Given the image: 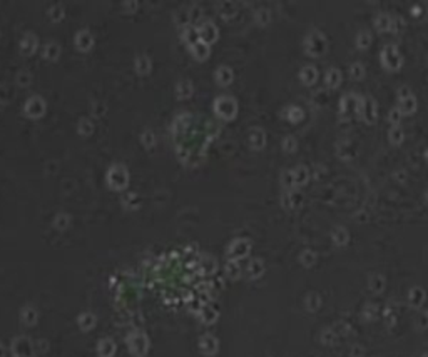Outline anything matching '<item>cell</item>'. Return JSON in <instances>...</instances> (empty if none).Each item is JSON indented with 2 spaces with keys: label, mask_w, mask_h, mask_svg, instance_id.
I'll return each instance as SVG.
<instances>
[{
  "label": "cell",
  "mask_w": 428,
  "mask_h": 357,
  "mask_svg": "<svg viewBox=\"0 0 428 357\" xmlns=\"http://www.w3.org/2000/svg\"><path fill=\"white\" fill-rule=\"evenodd\" d=\"M107 184L116 190H124L129 184V172L126 167L114 166L107 174Z\"/></svg>",
  "instance_id": "cell-1"
},
{
  "label": "cell",
  "mask_w": 428,
  "mask_h": 357,
  "mask_svg": "<svg viewBox=\"0 0 428 357\" xmlns=\"http://www.w3.org/2000/svg\"><path fill=\"white\" fill-rule=\"evenodd\" d=\"M214 111L221 119L231 120L238 112V104H236V100L231 97H219L214 100Z\"/></svg>",
  "instance_id": "cell-2"
},
{
  "label": "cell",
  "mask_w": 428,
  "mask_h": 357,
  "mask_svg": "<svg viewBox=\"0 0 428 357\" xmlns=\"http://www.w3.org/2000/svg\"><path fill=\"white\" fill-rule=\"evenodd\" d=\"M45 109H47V105H45L44 99L39 97V95H32V97L27 99L24 105L25 116L30 119H40L45 114Z\"/></svg>",
  "instance_id": "cell-3"
},
{
  "label": "cell",
  "mask_w": 428,
  "mask_h": 357,
  "mask_svg": "<svg viewBox=\"0 0 428 357\" xmlns=\"http://www.w3.org/2000/svg\"><path fill=\"white\" fill-rule=\"evenodd\" d=\"M199 35H201L202 42H206V44L211 45V44H214L216 40H218L219 30H218V27H216L214 22L208 20V22H202V24H201V27H199Z\"/></svg>",
  "instance_id": "cell-4"
},
{
  "label": "cell",
  "mask_w": 428,
  "mask_h": 357,
  "mask_svg": "<svg viewBox=\"0 0 428 357\" xmlns=\"http://www.w3.org/2000/svg\"><path fill=\"white\" fill-rule=\"evenodd\" d=\"M74 44L76 47L81 50V52H89V50L94 47V37L89 30L82 29L76 34V39H74Z\"/></svg>",
  "instance_id": "cell-5"
},
{
  "label": "cell",
  "mask_w": 428,
  "mask_h": 357,
  "mask_svg": "<svg viewBox=\"0 0 428 357\" xmlns=\"http://www.w3.org/2000/svg\"><path fill=\"white\" fill-rule=\"evenodd\" d=\"M37 45H39V42H37V37L34 34H25L24 37H22L20 40V52L24 54V56H32V54L37 50Z\"/></svg>",
  "instance_id": "cell-6"
},
{
  "label": "cell",
  "mask_w": 428,
  "mask_h": 357,
  "mask_svg": "<svg viewBox=\"0 0 428 357\" xmlns=\"http://www.w3.org/2000/svg\"><path fill=\"white\" fill-rule=\"evenodd\" d=\"M191 49V54H192V57L196 59V60H199V62H202V60H208L209 59V56H211V45L209 44H206V42H197L196 45H192V47H189Z\"/></svg>",
  "instance_id": "cell-7"
},
{
  "label": "cell",
  "mask_w": 428,
  "mask_h": 357,
  "mask_svg": "<svg viewBox=\"0 0 428 357\" xmlns=\"http://www.w3.org/2000/svg\"><path fill=\"white\" fill-rule=\"evenodd\" d=\"M182 40L186 42L189 47L196 45L197 42H201V35H199V27L196 25H187L186 29H182Z\"/></svg>",
  "instance_id": "cell-8"
},
{
  "label": "cell",
  "mask_w": 428,
  "mask_h": 357,
  "mask_svg": "<svg viewBox=\"0 0 428 357\" xmlns=\"http://www.w3.org/2000/svg\"><path fill=\"white\" fill-rule=\"evenodd\" d=\"M59 56H61V45L55 42V40H49L42 49V57L45 59V60L54 62V60H57Z\"/></svg>",
  "instance_id": "cell-9"
},
{
  "label": "cell",
  "mask_w": 428,
  "mask_h": 357,
  "mask_svg": "<svg viewBox=\"0 0 428 357\" xmlns=\"http://www.w3.org/2000/svg\"><path fill=\"white\" fill-rule=\"evenodd\" d=\"M214 79H216V82H218L219 85L226 87V85H229V84H231V82H233L234 74H233V70H231V68H229V67H226V65H221V67H218V70H216Z\"/></svg>",
  "instance_id": "cell-10"
},
{
  "label": "cell",
  "mask_w": 428,
  "mask_h": 357,
  "mask_svg": "<svg viewBox=\"0 0 428 357\" xmlns=\"http://www.w3.org/2000/svg\"><path fill=\"white\" fill-rule=\"evenodd\" d=\"M134 67L139 75H146V74H149L151 68H153V62H151V59L147 57L146 54H139L134 60Z\"/></svg>",
  "instance_id": "cell-11"
},
{
  "label": "cell",
  "mask_w": 428,
  "mask_h": 357,
  "mask_svg": "<svg viewBox=\"0 0 428 357\" xmlns=\"http://www.w3.org/2000/svg\"><path fill=\"white\" fill-rule=\"evenodd\" d=\"M192 92H194V87L189 80H181L176 87V94H177V99H189Z\"/></svg>",
  "instance_id": "cell-12"
},
{
  "label": "cell",
  "mask_w": 428,
  "mask_h": 357,
  "mask_svg": "<svg viewBox=\"0 0 428 357\" xmlns=\"http://www.w3.org/2000/svg\"><path fill=\"white\" fill-rule=\"evenodd\" d=\"M77 130H79L81 135H92V132H94V122L90 120V119H81L79 123H77Z\"/></svg>",
  "instance_id": "cell-13"
},
{
  "label": "cell",
  "mask_w": 428,
  "mask_h": 357,
  "mask_svg": "<svg viewBox=\"0 0 428 357\" xmlns=\"http://www.w3.org/2000/svg\"><path fill=\"white\" fill-rule=\"evenodd\" d=\"M49 19L52 22H61L64 19V7L61 3H54V5L49 7Z\"/></svg>",
  "instance_id": "cell-14"
},
{
  "label": "cell",
  "mask_w": 428,
  "mask_h": 357,
  "mask_svg": "<svg viewBox=\"0 0 428 357\" xmlns=\"http://www.w3.org/2000/svg\"><path fill=\"white\" fill-rule=\"evenodd\" d=\"M250 142H251V145H253V147H255V149L263 147V145H264V134H263V132H261V130H257V129L251 130Z\"/></svg>",
  "instance_id": "cell-15"
},
{
  "label": "cell",
  "mask_w": 428,
  "mask_h": 357,
  "mask_svg": "<svg viewBox=\"0 0 428 357\" xmlns=\"http://www.w3.org/2000/svg\"><path fill=\"white\" fill-rule=\"evenodd\" d=\"M218 12L224 19H229V17H233L234 13H236V7H234L231 2H224V3H221V5H218Z\"/></svg>",
  "instance_id": "cell-16"
},
{
  "label": "cell",
  "mask_w": 428,
  "mask_h": 357,
  "mask_svg": "<svg viewBox=\"0 0 428 357\" xmlns=\"http://www.w3.org/2000/svg\"><path fill=\"white\" fill-rule=\"evenodd\" d=\"M141 140H142V145H144L146 149L154 147V144H156V137L151 130H146L144 134L141 135Z\"/></svg>",
  "instance_id": "cell-17"
},
{
  "label": "cell",
  "mask_w": 428,
  "mask_h": 357,
  "mask_svg": "<svg viewBox=\"0 0 428 357\" xmlns=\"http://www.w3.org/2000/svg\"><path fill=\"white\" fill-rule=\"evenodd\" d=\"M32 82V75L30 72H25V70H20L17 74V84L20 87H29Z\"/></svg>",
  "instance_id": "cell-18"
},
{
  "label": "cell",
  "mask_w": 428,
  "mask_h": 357,
  "mask_svg": "<svg viewBox=\"0 0 428 357\" xmlns=\"http://www.w3.org/2000/svg\"><path fill=\"white\" fill-rule=\"evenodd\" d=\"M122 200H124V205H129L131 209H137L141 205V200L137 197V194H127Z\"/></svg>",
  "instance_id": "cell-19"
},
{
  "label": "cell",
  "mask_w": 428,
  "mask_h": 357,
  "mask_svg": "<svg viewBox=\"0 0 428 357\" xmlns=\"http://www.w3.org/2000/svg\"><path fill=\"white\" fill-rule=\"evenodd\" d=\"M69 222H71V219H69L67 214H57V217H55V221H54V226L64 231V229L69 226Z\"/></svg>",
  "instance_id": "cell-20"
},
{
  "label": "cell",
  "mask_w": 428,
  "mask_h": 357,
  "mask_svg": "<svg viewBox=\"0 0 428 357\" xmlns=\"http://www.w3.org/2000/svg\"><path fill=\"white\" fill-rule=\"evenodd\" d=\"M10 100V89L7 85H0V104L5 105Z\"/></svg>",
  "instance_id": "cell-21"
},
{
  "label": "cell",
  "mask_w": 428,
  "mask_h": 357,
  "mask_svg": "<svg viewBox=\"0 0 428 357\" xmlns=\"http://www.w3.org/2000/svg\"><path fill=\"white\" fill-rule=\"evenodd\" d=\"M189 17H191V25H192V24H196V22L199 20L201 17H202V12H201V8L197 7V5L191 7V10H189Z\"/></svg>",
  "instance_id": "cell-22"
},
{
  "label": "cell",
  "mask_w": 428,
  "mask_h": 357,
  "mask_svg": "<svg viewBox=\"0 0 428 357\" xmlns=\"http://www.w3.org/2000/svg\"><path fill=\"white\" fill-rule=\"evenodd\" d=\"M256 19L259 24H266V22L269 20V12L268 10H259L256 13Z\"/></svg>",
  "instance_id": "cell-23"
},
{
  "label": "cell",
  "mask_w": 428,
  "mask_h": 357,
  "mask_svg": "<svg viewBox=\"0 0 428 357\" xmlns=\"http://www.w3.org/2000/svg\"><path fill=\"white\" fill-rule=\"evenodd\" d=\"M137 7H139V5H137V2H126V3H124V10L129 12V13L136 12Z\"/></svg>",
  "instance_id": "cell-24"
}]
</instances>
